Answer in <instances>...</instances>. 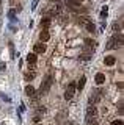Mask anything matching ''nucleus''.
<instances>
[{
	"mask_svg": "<svg viewBox=\"0 0 124 125\" xmlns=\"http://www.w3.org/2000/svg\"><path fill=\"white\" fill-rule=\"evenodd\" d=\"M74 92H75V83L72 81V83H69V86L66 88V92H64V100H72V97H74Z\"/></svg>",
	"mask_w": 124,
	"mask_h": 125,
	"instance_id": "obj_1",
	"label": "nucleus"
},
{
	"mask_svg": "<svg viewBox=\"0 0 124 125\" xmlns=\"http://www.w3.org/2000/svg\"><path fill=\"white\" fill-rule=\"evenodd\" d=\"M50 83H52V77H46L44 81H42V86H41V92H42V94H46V92L49 91Z\"/></svg>",
	"mask_w": 124,
	"mask_h": 125,
	"instance_id": "obj_2",
	"label": "nucleus"
},
{
	"mask_svg": "<svg viewBox=\"0 0 124 125\" xmlns=\"http://www.w3.org/2000/svg\"><path fill=\"white\" fill-rule=\"evenodd\" d=\"M88 114H87V119H88V117H96V116H98V109H96V106H93V105H91V106H88Z\"/></svg>",
	"mask_w": 124,
	"mask_h": 125,
	"instance_id": "obj_3",
	"label": "nucleus"
},
{
	"mask_svg": "<svg viewBox=\"0 0 124 125\" xmlns=\"http://www.w3.org/2000/svg\"><path fill=\"white\" fill-rule=\"evenodd\" d=\"M33 50H35V53H44L46 52V45L44 44H36L33 47Z\"/></svg>",
	"mask_w": 124,
	"mask_h": 125,
	"instance_id": "obj_4",
	"label": "nucleus"
},
{
	"mask_svg": "<svg viewBox=\"0 0 124 125\" xmlns=\"http://www.w3.org/2000/svg\"><path fill=\"white\" fill-rule=\"evenodd\" d=\"M104 62H105L107 66H113L116 60H115V56H112V55H108V56H105V60H104Z\"/></svg>",
	"mask_w": 124,
	"mask_h": 125,
	"instance_id": "obj_5",
	"label": "nucleus"
},
{
	"mask_svg": "<svg viewBox=\"0 0 124 125\" xmlns=\"http://www.w3.org/2000/svg\"><path fill=\"white\" fill-rule=\"evenodd\" d=\"M49 38H50V34H49V31L47 30H44V31H41V34H39V39L42 42H46V41H49Z\"/></svg>",
	"mask_w": 124,
	"mask_h": 125,
	"instance_id": "obj_6",
	"label": "nucleus"
},
{
	"mask_svg": "<svg viewBox=\"0 0 124 125\" xmlns=\"http://www.w3.org/2000/svg\"><path fill=\"white\" fill-rule=\"evenodd\" d=\"M96 84H102L104 81H105V77H104V73H96Z\"/></svg>",
	"mask_w": 124,
	"mask_h": 125,
	"instance_id": "obj_7",
	"label": "nucleus"
},
{
	"mask_svg": "<svg viewBox=\"0 0 124 125\" xmlns=\"http://www.w3.org/2000/svg\"><path fill=\"white\" fill-rule=\"evenodd\" d=\"M27 61L32 62V64H35V62H36V53H30V55H27Z\"/></svg>",
	"mask_w": 124,
	"mask_h": 125,
	"instance_id": "obj_8",
	"label": "nucleus"
},
{
	"mask_svg": "<svg viewBox=\"0 0 124 125\" xmlns=\"http://www.w3.org/2000/svg\"><path fill=\"white\" fill-rule=\"evenodd\" d=\"M25 94H27V95H35V88H33L32 84H28L25 88Z\"/></svg>",
	"mask_w": 124,
	"mask_h": 125,
	"instance_id": "obj_9",
	"label": "nucleus"
},
{
	"mask_svg": "<svg viewBox=\"0 0 124 125\" xmlns=\"http://www.w3.org/2000/svg\"><path fill=\"white\" fill-rule=\"evenodd\" d=\"M60 10H61V5H55L53 8H50V14H53V16H55V14L60 13Z\"/></svg>",
	"mask_w": 124,
	"mask_h": 125,
	"instance_id": "obj_10",
	"label": "nucleus"
},
{
	"mask_svg": "<svg viewBox=\"0 0 124 125\" xmlns=\"http://www.w3.org/2000/svg\"><path fill=\"white\" fill-rule=\"evenodd\" d=\"M85 83H87V78H85V77H82V78L79 80V84H77V89H83V88H85Z\"/></svg>",
	"mask_w": 124,
	"mask_h": 125,
	"instance_id": "obj_11",
	"label": "nucleus"
},
{
	"mask_svg": "<svg viewBox=\"0 0 124 125\" xmlns=\"http://www.w3.org/2000/svg\"><path fill=\"white\" fill-rule=\"evenodd\" d=\"M77 22H79L80 25H87V23L90 22V19H88V17H83V16H82V17H79V19H77Z\"/></svg>",
	"mask_w": 124,
	"mask_h": 125,
	"instance_id": "obj_12",
	"label": "nucleus"
},
{
	"mask_svg": "<svg viewBox=\"0 0 124 125\" xmlns=\"http://www.w3.org/2000/svg\"><path fill=\"white\" fill-rule=\"evenodd\" d=\"M79 60H80V61H90V60H91V53H88V55H80Z\"/></svg>",
	"mask_w": 124,
	"mask_h": 125,
	"instance_id": "obj_13",
	"label": "nucleus"
},
{
	"mask_svg": "<svg viewBox=\"0 0 124 125\" xmlns=\"http://www.w3.org/2000/svg\"><path fill=\"white\" fill-rule=\"evenodd\" d=\"M85 27H87V30L90 31V33H94V30H96V28H94V23L88 22V23H87V25H85Z\"/></svg>",
	"mask_w": 124,
	"mask_h": 125,
	"instance_id": "obj_14",
	"label": "nucleus"
},
{
	"mask_svg": "<svg viewBox=\"0 0 124 125\" xmlns=\"http://www.w3.org/2000/svg\"><path fill=\"white\" fill-rule=\"evenodd\" d=\"M41 25H42V27H44V28H47V27L50 25V19H47V17H46V19H42V22H41Z\"/></svg>",
	"mask_w": 124,
	"mask_h": 125,
	"instance_id": "obj_15",
	"label": "nucleus"
},
{
	"mask_svg": "<svg viewBox=\"0 0 124 125\" xmlns=\"http://www.w3.org/2000/svg\"><path fill=\"white\" fill-rule=\"evenodd\" d=\"M33 78H35V72H27L25 73V80H33Z\"/></svg>",
	"mask_w": 124,
	"mask_h": 125,
	"instance_id": "obj_16",
	"label": "nucleus"
},
{
	"mask_svg": "<svg viewBox=\"0 0 124 125\" xmlns=\"http://www.w3.org/2000/svg\"><path fill=\"white\" fill-rule=\"evenodd\" d=\"M100 16H102V17H105V16H107V6L102 8V13H100Z\"/></svg>",
	"mask_w": 124,
	"mask_h": 125,
	"instance_id": "obj_17",
	"label": "nucleus"
},
{
	"mask_svg": "<svg viewBox=\"0 0 124 125\" xmlns=\"http://www.w3.org/2000/svg\"><path fill=\"white\" fill-rule=\"evenodd\" d=\"M112 125H123V122H121V120H113Z\"/></svg>",
	"mask_w": 124,
	"mask_h": 125,
	"instance_id": "obj_18",
	"label": "nucleus"
},
{
	"mask_svg": "<svg viewBox=\"0 0 124 125\" xmlns=\"http://www.w3.org/2000/svg\"><path fill=\"white\" fill-rule=\"evenodd\" d=\"M113 30H121V27H119L118 23H115V25H113Z\"/></svg>",
	"mask_w": 124,
	"mask_h": 125,
	"instance_id": "obj_19",
	"label": "nucleus"
},
{
	"mask_svg": "<svg viewBox=\"0 0 124 125\" xmlns=\"http://www.w3.org/2000/svg\"><path fill=\"white\" fill-rule=\"evenodd\" d=\"M72 2H74V3H80V2H82V0H72Z\"/></svg>",
	"mask_w": 124,
	"mask_h": 125,
	"instance_id": "obj_20",
	"label": "nucleus"
}]
</instances>
